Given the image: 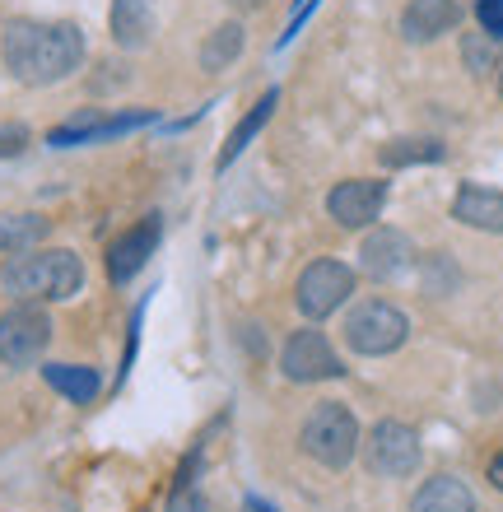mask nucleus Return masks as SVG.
Here are the masks:
<instances>
[{
    "mask_svg": "<svg viewBox=\"0 0 503 512\" xmlns=\"http://www.w3.org/2000/svg\"><path fill=\"white\" fill-rule=\"evenodd\" d=\"M0 56L19 84L47 89L70 80L84 66V33L75 24H42V19H10L0 33Z\"/></svg>",
    "mask_w": 503,
    "mask_h": 512,
    "instance_id": "f257e3e1",
    "label": "nucleus"
},
{
    "mask_svg": "<svg viewBox=\"0 0 503 512\" xmlns=\"http://www.w3.org/2000/svg\"><path fill=\"white\" fill-rule=\"evenodd\" d=\"M243 42H247V33H243V24L238 19H229V24H219L210 38L201 42V70H229L238 56H243Z\"/></svg>",
    "mask_w": 503,
    "mask_h": 512,
    "instance_id": "aec40b11",
    "label": "nucleus"
},
{
    "mask_svg": "<svg viewBox=\"0 0 503 512\" xmlns=\"http://www.w3.org/2000/svg\"><path fill=\"white\" fill-rule=\"evenodd\" d=\"M406 336H410V317L387 298H364L345 317V345L359 359H387V354L406 345Z\"/></svg>",
    "mask_w": 503,
    "mask_h": 512,
    "instance_id": "20e7f679",
    "label": "nucleus"
},
{
    "mask_svg": "<svg viewBox=\"0 0 503 512\" xmlns=\"http://www.w3.org/2000/svg\"><path fill=\"white\" fill-rule=\"evenodd\" d=\"M47 345H52V317L42 303H14L0 317V364L5 368L38 364Z\"/></svg>",
    "mask_w": 503,
    "mask_h": 512,
    "instance_id": "0eeeda50",
    "label": "nucleus"
},
{
    "mask_svg": "<svg viewBox=\"0 0 503 512\" xmlns=\"http://www.w3.org/2000/svg\"><path fill=\"white\" fill-rule=\"evenodd\" d=\"M233 5H247V10H257V5H266V0H233Z\"/></svg>",
    "mask_w": 503,
    "mask_h": 512,
    "instance_id": "cd10ccee",
    "label": "nucleus"
},
{
    "mask_svg": "<svg viewBox=\"0 0 503 512\" xmlns=\"http://www.w3.org/2000/svg\"><path fill=\"white\" fill-rule=\"evenodd\" d=\"M350 294H354V270L345 261H336V256L313 261L299 275V284H294V303H299V312L308 322H327L331 312H340L350 303Z\"/></svg>",
    "mask_w": 503,
    "mask_h": 512,
    "instance_id": "39448f33",
    "label": "nucleus"
},
{
    "mask_svg": "<svg viewBox=\"0 0 503 512\" xmlns=\"http://www.w3.org/2000/svg\"><path fill=\"white\" fill-rule=\"evenodd\" d=\"M299 447L317 466H327V471H345L359 452V419L350 415V405L345 401H322L308 410L299 429Z\"/></svg>",
    "mask_w": 503,
    "mask_h": 512,
    "instance_id": "7ed1b4c3",
    "label": "nucleus"
},
{
    "mask_svg": "<svg viewBox=\"0 0 503 512\" xmlns=\"http://www.w3.org/2000/svg\"><path fill=\"white\" fill-rule=\"evenodd\" d=\"M159 238H164V219H159V215L136 219V224H131V229H126L122 238L108 247V280L112 284L136 280L140 270L150 266V256L159 252Z\"/></svg>",
    "mask_w": 503,
    "mask_h": 512,
    "instance_id": "9b49d317",
    "label": "nucleus"
},
{
    "mask_svg": "<svg viewBox=\"0 0 503 512\" xmlns=\"http://www.w3.org/2000/svg\"><path fill=\"white\" fill-rule=\"evenodd\" d=\"M490 485L503 494V452H494V457H490Z\"/></svg>",
    "mask_w": 503,
    "mask_h": 512,
    "instance_id": "bb28decb",
    "label": "nucleus"
},
{
    "mask_svg": "<svg viewBox=\"0 0 503 512\" xmlns=\"http://www.w3.org/2000/svg\"><path fill=\"white\" fill-rule=\"evenodd\" d=\"M462 61H466V70H471L476 80H485V75L499 66V56H494V38H485V33H466L462 38Z\"/></svg>",
    "mask_w": 503,
    "mask_h": 512,
    "instance_id": "4be33fe9",
    "label": "nucleus"
},
{
    "mask_svg": "<svg viewBox=\"0 0 503 512\" xmlns=\"http://www.w3.org/2000/svg\"><path fill=\"white\" fill-rule=\"evenodd\" d=\"M154 112H117V117H103L98 108L80 112V117H70L61 122L56 131H47V145L52 149H75V145H98V140H117V135L136 131V126H150Z\"/></svg>",
    "mask_w": 503,
    "mask_h": 512,
    "instance_id": "9d476101",
    "label": "nucleus"
},
{
    "mask_svg": "<svg viewBox=\"0 0 503 512\" xmlns=\"http://www.w3.org/2000/svg\"><path fill=\"white\" fill-rule=\"evenodd\" d=\"M28 149V131L24 126H0V159H14Z\"/></svg>",
    "mask_w": 503,
    "mask_h": 512,
    "instance_id": "b1692460",
    "label": "nucleus"
},
{
    "mask_svg": "<svg viewBox=\"0 0 503 512\" xmlns=\"http://www.w3.org/2000/svg\"><path fill=\"white\" fill-rule=\"evenodd\" d=\"M410 512H476V494L457 475H434V480H424L415 489Z\"/></svg>",
    "mask_w": 503,
    "mask_h": 512,
    "instance_id": "dca6fc26",
    "label": "nucleus"
},
{
    "mask_svg": "<svg viewBox=\"0 0 503 512\" xmlns=\"http://www.w3.org/2000/svg\"><path fill=\"white\" fill-rule=\"evenodd\" d=\"M499 98H503V75H499Z\"/></svg>",
    "mask_w": 503,
    "mask_h": 512,
    "instance_id": "c85d7f7f",
    "label": "nucleus"
},
{
    "mask_svg": "<svg viewBox=\"0 0 503 512\" xmlns=\"http://www.w3.org/2000/svg\"><path fill=\"white\" fill-rule=\"evenodd\" d=\"M382 205H387V182H382V177H345L327 196L331 219L350 233L373 229L382 219Z\"/></svg>",
    "mask_w": 503,
    "mask_h": 512,
    "instance_id": "1a4fd4ad",
    "label": "nucleus"
},
{
    "mask_svg": "<svg viewBox=\"0 0 503 512\" xmlns=\"http://www.w3.org/2000/svg\"><path fill=\"white\" fill-rule=\"evenodd\" d=\"M317 0H294V19H289V28H285V38H280V47H285L289 38H294V33H299L303 28V19H308V10H313Z\"/></svg>",
    "mask_w": 503,
    "mask_h": 512,
    "instance_id": "a878e982",
    "label": "nucleus"
},
{
    "mask_svg": "<svg viewBox=\"0 0 503 512\" xmlns=\"http://www.w3.org/2000/svg\"><path fill=\"white\" fill-rule=\"evenodd\" d=\"M47 219L42 215H0V256H14V252H28L47 238Z\"/></svg>",
    "mask_w": 503,
    "mask_h": 512,
    "instance_id": "412c9836",
    "label": "nucleus"
},
{
    "mask_svg": "<svg viewBox=\"0 0 503 512\" xmlns=\"http://www.w3.org/2000/svg\"><path fill=\"white\" fill-rule=\"evenodd\" d=\"M476 19L485 38L503 42V0H476Z\"/></svg>",
    "mask_w": 503,
    "mask_h": 512,
    "instance_id": "5701e85b",
    "label": "nucleus"
},
{
    "mask_svg": "<svg viewBox=\"0 0 503 512\" xmlns=\"http://www.w3.org/2000/svg\"><path fill=\"white\" fill-rule=\"evenodd\" d=\"M382 168H415V163H438L448 159L443 140H429V135H410V140H387L378 149Z\"/></svg>",
    "mask_w": 503,
    "mask_h": 512,
    "instance_id": "6ab92c4d",
    "label": "nucleus"
},
{
    "mask_svg": "<svg viewBox=\"0 0 503 512\" xmlns=\"http://www.w3.org/2000/svg\"><path fill=\"white\" fill-rule=\"evenodd\" d=\"M462 24V5L457 0H410L401 10V38L424 47V42H438L443 33Z\"/></svg>",
    "mask_w": 503,
    "mask_h": 512,
    "instance_id": "ddd939ff",
    "label": "nucleus"
},
{
    "mask_svg": "<svg viewBox=\"0 0 503 512\" xmlns=\"http://www.w3.org/2000/svg\"><path fill=\"white\" fill-rule=\"evenodd\" d=\"M410 261H415V247H410V238L401 229H373L359 243V275L364 280H396V275H406Z\"/></svg>",
    "mask_w": 503,
    "mask_h": 512,
    "instance_id": "f8f14e48",
    "label": "nucleus"
},
{
    "mask_svg": "<svg viewBox=\"0 0 503 512\" xmlns=\"http://www.w3.org/2000/svg\"><path fill=\"white\" fill-rule=\"evenodd\" d=\"M364 461L382 480H406L420 471V433L406 419H378L364 438Z\"/></svg>",
    "mask_w": 503,
    "mask_h": 512,
    "instance_id": "423d86ee",
    "label": "nucleus"
},
{
    "mask_svg": "<svg viewBox=\"0 0 503 512\" xmlns=\"http://www.w3.org/2000/svg\"><path fill=\"white\" fill-rule=\"evenodd\" d=\"M280 373L289 382H336L345 378V364H340L336 345L327 340V331H317V326H299L294 336L285 340V354H280Z\"/></svg>",
    "mask_w": 503,
    "mask_h": 512,
    "instance_id": "6e6552de",
    "label": "nucleus"
},
{
    "mask_svg": "<svg viewBox=\"0 0 503 512\" xmlns=\"http://www.w3.org/2000/svg\"><path fill=\"white\" fill-rule=\"evenodd\" d=\"M452 219L476 233H503V191L485 182H462L452 196Z\"/></svg>",
    "mask_w": 503,
    "mask_h": 512,
    "instance_id": "4468645a",
    "label": "nucleus"
},
{
    "mask_svg": "<svg viewBox=\"0 0 503 512\" xmlns=\"http://www.w3.org/2000/svg\"><path fill=\"white\" fill-rule=\"evenodd\" d=\"M42 378H47L52 391H61L70 405H89V401H98V391H103L98 368H89V364H47Z\"/></svg>",
    "mask_w": 503,
    "mask_h": 512,
    "instance_id": "f3484780",
    "label": "nucleus"
},
{
    "mask_svg": "<svg viewBox=\"0 0 503 512\" xmlns=\"http://www.w3.org/2000/svg\"><path fill=\"white\" fill-rule=\"evenodd\" d=\"M154 5L159 0H112V42L126 52L150 47L154 38Z\"/></svg>",
    "mask_w": 503,
    "mask_h": 512,
    "instance_id": "2eb2a0df",
    "label": "nucleus"
},
{
    "mask_svg": "<svg viewBox=\"0 0 503 512\" xmlns=\"http://www.w3.org/2000/svg\"><path fill=\"white\" fill-rule=\"evenodd\" d=\"M0 284L5 294H14V303H66L80 294L84 266L70 247H42V252H14L0 266Z\"/></svg>",
    "mask_w": 503,
    "mask_h": 512,
    "instance_id": "f03ea898",
    "label": "nucleus"
},
{
    "mask_svg": "<svg viewBox=\"0 0 503 512\" xmlns=\"http://www.w3.org/2000/svg\"><path fill=\"white\" fill-rule=\"evenodd\" d=\"M275 103H280V94H275V89H266V94L257 98V108H252V112H247V117H243V122L233 126V131H229V140H224V149H219V168H229V163L238 159V154H243V149L252 145V140H257V135H261V126L271 122Z\"/></svg>",
    "mask_w": 503,
    "mask_h": 512,
    "instance_id": "a211bd4d",
    "label": "nucleus"
},
{
    "mask_svg": "<svg viewBox=\"0 0 503 512\" xmlns=\"http://www.w3.org/2000/svg\"><path fill=\"white\" fill-rule=\"evenodd\" d=\"M168 512H205V499L196 489H173L168 494Z\"/></svg>",
    "mask_w": 503,
    "mask_h": 512,
    "instance_id": "393cba45",
    "label": "nucleus"
}]
</instances>
